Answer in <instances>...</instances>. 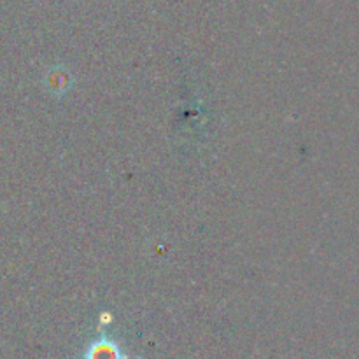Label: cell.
I'll return each instance as SVG.
<instances>
[{
    "instance_id": "1",
    "label": "cell",
    "mask_w": 359,
    "mask_h": 359,
    "mask_svg": "<svg viewBox=\"0 0 359 359\" xmlns=\"http://www.w3.org/2000/svg\"><path fill=\"white\" fill-rule=\"evenodd\" d=\"M86 359H123L121 349L112 340L102 339L88 349Z\"/></svg>"
}]
</instances>
